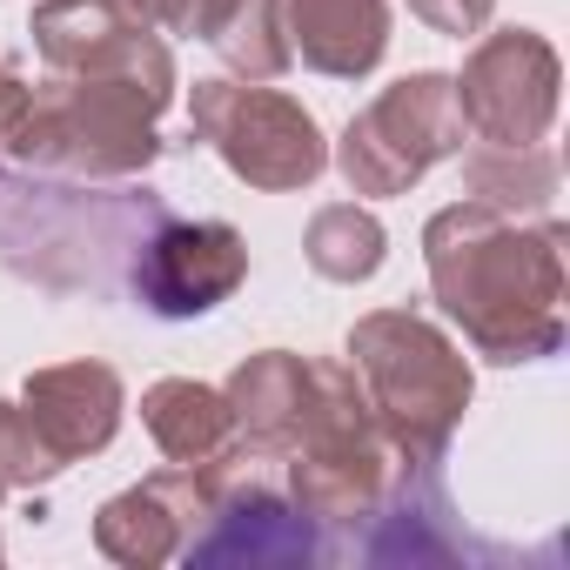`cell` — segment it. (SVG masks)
<instances>
[{
    "instance_id": "obj_15",
    "label": "cell",
    "mask_w": 570,
    "mask_h": 570,
    "mask_svg": "<svg viewBox=\"0 0 570 570\" xmlns=\"http://www.w3.org/2000/svg\"><path fill=\"white\" fill-rule=\"evenodd\" d=\"M463 195L497 208V215L537 222L557 202V155L543 141H523V148L476 141V148H463Z\"/></svg>"
},
{
    "instance_id": "obj_9",
    "label": "cell",
    "mask_w": 570,
    "mask_h": 570,
    "mask_svg": "<svg viewBox=\"0 0 570 570\" xmlns=\"http://www.w3.org/2000/svg\"><path fill=\"white\" fill-rule=\"evenodd\" d=\"M242 282H248V242L228 222H168L161 215L135 255V296H141V309H155L168 323L208 316Z\"/></svg>"
},
{
    "instance_id": "obj_1",
    "label": "cell",
    "mask_w": 570,
    "mask_h": 570,
    "mask_svg": "<svg viewBox=\"0 0 570 570\" xmlns=\"http://www.w3.org/2000/svg\"><path fill=\"white\" fill-rule=\"evenodd\" d=\"M563 222H517L470 195L423 222L430 296L483 363L517 370L563 350Z\"/></svg>"
},
{
    "instance_id": "obj_3",
    "label": "cell",
    "mask_w": 570,
    "mask_h": 570,
    "mask_svg": "<svg viewBox=\"0 0 570 570\" xmlns=\"http://www.w3.org/2000/svg\"><path fill=\"white\" fill-rule=\"evenodd\" d=\"M376 410V423L396 436V450L410 463H436L476 396L470 356L456 350V336L416 309H370L350 330V356H343Z\"/></svg>"
},
{
    "instance_id": "obj_7",
    "label": "cell",
    "mask_w": 570,
    "mask_h": 570,
    "mask_svg": "<svg viewBox=\"0 0 570 570\" xmlns=\"http://www.w3.org/2000/svg\"><path fill=\"white\" fill-rule=\"evenodd\" d=\"M450 81H456V108H463L470 141L523 148V141H543L557 121L563 61L537 28H503V35H483L470 48L463 75H450Z\"/></svg>"
},
{
    "instance_id": "obj_22",
    "label": "cell",
    "mask_w": 570,
    "mask_h": 570,
    "mask_svg": "<svg viewBox=\"0 0 570 570\" xmlns=\"http://www.w3.org/2000/svg\"><path fill=\"white\" fill-rule=\"evenodd\" d=\"M8 497H14V490H8V483H0V503H8Z\"/></svg>"
},
{
    "instance_id": "obj_20",
    "label": "cell",
    "mask_w": 570,
    "mask_h": 570,
    "mask_svg": "<svg viewBox=\"0 0 570 570\" xmlns=\"http://www.w3.org/2000/svg\"><path fill=\"white\" fill-rule=\"evenodd\" d=\"M410 14H416L430 35H450V41H463V35H483V28H490L497 0H410Z\"/></svg>"
},
{
    "instance_id": "obj_5",
    "label": "cell",
    "mask_w": 570,
    "mask_h": 570,
    "mask_svg": "<svg viewBox=\"0 0 570 570\" xmlns=\"http://www.w3.org/2000/svg\"><path fill=\"white\" fill-rule=\"evenodd\" d=\"M188 128H195V141L215 148V161L235 181H248L262 195H296L330 168V141H323L316 115L268 81H228V75L195 81Z\"/></svg>"
},
{
    "instance_id": "obj_2",
    "label": "cell",
    "mask_w": 570,
    "mask_h": 570,
    "mask_svg": "<svg viewBox=\"0 0 570 570\" xmlns=\"http://www.w3.org/2000/svg\"><path fill=\"white\" fill-rule=\"evenodd\" d=\"M410 463L396 450V436L376 423L363 383L350 363H309V403H303V430L282 456V490L289 503L316 523V530H356L370 517H383V503L410 483Z\"/></svg>"
},
{
    "instance_id": "obj_8",
    "label": "cell",
    "mask_w": 570,
    "mask_h": 570,
    "mask_svg": "<svg viewBox=\"0 0 570 570\" xmlns=\"http://www.w3.org/2000/svg\"><path fill=\"white\" fill-rule=\"evenodd\" d=\"M48 75H121L148 88L161 108L175 101V55L168 41L135 21L121 0H41L28 21Z\"/></svg>"
},
{
    "instance_id": "obj_17",
    "label": "cell",
    "mask_w": 570,
    "mask_h": 570,
    "mask_svg": "<svg viewBox=\"0 0 570 570\" xmlns=\"http://www.w3.org/2000/svg\"><path fill=\"white\" fill-rule=\"evenodd\" d=\"M208 48L235 68V81H282L296 68L289 35H282V0H222Z\"/></svg>"
},
{
    "instance_id": "obj_19",
    "label": "cell",
    "mask_w": 570,
    "mask_h": 570,
    "mask_svg": "<svg viewBox=\"0 0 570 570\" xmlns=\"http://www.w3.org/2000/svg\"><path fill=\"white\" fill-rule=\"evenodd\" d=\"M121 8H128L135 21H148L155 35H195V41H208L222 0H121Z\"/></svg>"
},
{
    "instance_id": "obj_13",
    "label": "cell",
    "mask_w": 570,
    "mask_h": 570,
    "mask_svg": "<svg viewBox=\"0 0 570 570\" xmlns=\"http://www.w3.org/2000/svg\"><path fill=\"white\" fill-rule=\"evenodd\" d=\"M222 396H228V416H235L242 443L289 456V443L303 430V403H309V363L296 350H255L248 363H235Z\"/></svg>"
},
{
    "instance_id": "obj_6",
    "label": "cell",
    "mask_w": 570,
    "mask_h": 570,
    "mask_svg": "<svg viewBox=\"0 0 570 570\" xmlns=\"http://www.w3.org/2000/svg\"><path fill=\"white\" fill-rule=\"evenodd\" d=\"M463 141H470V128L456 108V81L436 68H416V75L390 81L363 115H350V128L336 141V168H343L350 195L390 202V195H410L436 161L463 155Z\"/></svg>"
},
{
    "instance_id": "obj_10",
    "label": "cell",
    "mask_w": 570,
    "mask_h": 570,
    "mask_svg": "<svg viewBox=\"0 0 570 570\" xmlns=\"http://www.w3.org/2000/svg\"><path fill=\"white\" fill-rule=\"evenodd\" d=\"M202 523H208V476L168 463L95 510V550L108 563L155 570V563H175L202 537Z\"/></svg>"
},
{
    "instance_id": "obj_4",
    "label": "cell",
    "mask_w": 570,
    "mask_h": 570,
    "mask_svg": "<svg viewBox=\"0 0 570 570\" xmlns=\"http://www.w3.org/2000/svg\"><path fill=\"white\" fill-rule=\"evenodd\" d=\"M161 115L168 108L121 75H48L41 88H28L8 155L41 175L128 181L161 161Z\"/></svg>"
},
{
    "instance_id": "obj_11",
    "label": "cell",
    "mask_w": 570,
    "mask_h": 570,
    "mask_svg": "<svg viewBox=\"0 0 570 570\" xmlns=\"http://www.w3.org/2000/svg\"><path fill=\"white\" fill-rule=\"evenodd\" d=\"M21 416L35 423V436L48 443V456L68 470V463H88L101 456L115 436H121V416H128V390L108 363L81 356V363H48L21 383Z\"/></svg>"
},
{
    "instance_id": "obj_18",
    "label": "cell",
    "mask_w": 570,
    "mask_h": 570,
    "mask_svg": "<svg viewBox=\"0 0 570 570\" xmlns=\"http://www.w3.org/2000/svg\"><path fill=\"white\" fill-rule=\"evenodd\" d=\"M55 476H61V463L48 456V443L35 436V423L21 416V403L0 396V483H8V490H41Z\"/></svg>"
},
{
    "instance_id": "obj_12",
    "label": "cell",
    "mask_w": 570,
    "mask_h": 570,
    "mask_svg": "<svg viewBox=\"0 0 570 570\" xmlns=\"http://www.w3.org/2000/svg\"><path fill=\"white\" fill-rule=\"evenodd\" d=\"M289 55L330 81H363L390 55V0H282Z\"/></svg>"
},
{
    "instance_id": "obj_16",
    "label": "cell",
    "mask_w": 570,
    "mask_h": 570,
    "mask_svg": "<svg viewBox=\"0 0 570 570\" xmlns=\"http://www.w3.org/2000/svg\"><path fill=\"white\" fill-rule=\"evenodd\" d=\"M303 255L323 282H343V289H356V282H370L383 262H390V228L376 222V208L363 202H330L309 215V235H303Z\"/></svg>"
},
{
    "instance_id": "obj_14",
    "label": "cell",
    "mask_w": 570,
    "mask_h": 570,
    "mask_svg": "<svg viewBox=\"0 0 570 570\" xmlns=\"http://www.w3.org/2000/svg\"><path fill=\"white\" fill-rule=\"evenodd\" d=\"M141 430L155 436V450L181 470H202L215 463L228 443H235V416H228V396L215 383H195V376H161L141 390Z\"/></svg>"
},
{
    "instance_id": "obj_21",
    "label": "cell",
    "mask_w": 570,
    "mask_h": 570,
    "mask_svg": "<svg viewBox=\"0 0 570 570\" xmlns=\"http://www.w3.org/2000/svg\"><path fill=\"white\" fill-rule=\"evenodd\" d=\"M21 108H28V81L14 75V61H0V148H8V135H14V121H21Z\"/></svg>"
}]
</instances>
